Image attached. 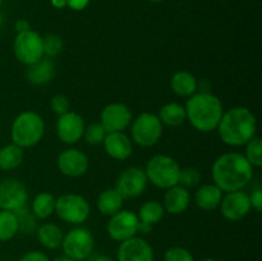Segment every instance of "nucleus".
I'll return each instance as SVG.
<instances>
[{
  "label": "nucleus",
  "mask_w": 262,
  "mask_h": 261,
  "mask_svg": "<svg viewBox=\"0 0 262 261\" xmlns=\"http://www.w3.org/2000/svg\"><path fill=\"white\" fill-rule=\"evenodd\" d=\"M214 183L223 192L243 189L253 177V166L241 153H225L214 161L211 168Z\"/></svg>",
  "instance_id": "f257e3e1"
},
{
  "label": "nucleus",
  "mask_w": 262,
  "mask_h": 261,
  "mask_svg": "<svg viewBox=\"0 0 262 261\" xmlns=\"http://www.w3.org/2000/svg\"><path fill=\"white\" fill-rule=\"evenodd\" d=\"M216 129L225 145L238 147L255 137L257 120L248 107L234 106L224 112Z\"/></svg>",
  "instance_id": "f03ea898"
},
{
  "label": "nucleus",
  "mask_w": 262,
  "mask_h": 261,
  "mask_svg": "<svg viewBox=\"0 0 262 261\" xmlns=\"http://www.w3.org/2000/svg\"><path fill=\"white\" fill-rule=\"evenodd\" d=\"M184 109L187 120L191 123L192 127L204 133L216 129L224 114L222 100L211 92L193 94L187 100Z\"/></svg>",
  "instance_id": "7ed1b4c3"
},
{
  "label": "nucleus",
  "mask_w": 262,
  "mask_h": 261,
  "mask_svg": "<svg viewBox=\"0 0 262 261\" xmlns=\"http://www.w3.org/2000/svg\"><path fill=\"white\" fill-rule=\"evenodd\" d=\"M45 133V123L42 117L32 110L20 113L13 120L10 137L14 145L19 147H32L37 145Z\"/></svg>",
  "instance_id": "20e7f679"
},
{
  "label": "nucleus",
  "mask_w": 262,
  "mask_h": 261,
  "mask_svg": "<svg viewBox=\"0 0 262 261\" xmlns=\"http://www.w3.org/2000/svg\"><path fill=\"white\" fill-rule=\"evenodd\" d=\"M151 184L161 189H168L178 184L181 166L168 155H155L147 161L143 169Z\"/></svg>",
  "instance_id": "39448f33"
},
{
  "label": "nucleus",
  "mask_w": 262,
  "mask_h": 261,
  "mask_svg": "<svg viewBox=\"0 0 262 261\" xmlns=\"http://www.w3.org/2000/svg\"><path fill=\"white\" fill-rule=\"evenodd\" d=\"M130 124V140L141 147H152L163 136V123L152 113H142Z\"/></svg>",
  "instance_id": "423d86ee"
},
{
  "label": "nucleus",
  "mask_w": 262,
  "mask_h": 261,
  "mask_svg": "<svg viewBox=\"0 0 262 261\" xmlns=\"http://www.w3.org/2000/svg\"><path fill=\"white\" fill-rule=\"evenodd\" d=\"M90 204L83 196L77 193L61 194L56 199L55 214L69 224H82L90 216Z\"/></svg>",
  "instance_id": "0eeeda50"
},
{
  "label": "nucleus",
  "mask_w": 262,
  "mask_h": 261,
  "mask_svg": "<svg viewBox=\"0 0 262 261\" xmlns=\"http://www.w3.org/2000/svg\"><path fill=\"white\" fill-rule=\"evenodd\" d=\"M94 246V235L89 229L74 228L64 235L60 247L63 248V252L67 257L74 261H82L91 255Z\"/></svg>",
  "instance_id": "6e6552de"
},
{
  "label": "nucleus",
  "mask_w": 262,
  "mask_h": 261,
  "mask_svg": "<svg viewBox=\"0 0 262 261\" xmlns=\"http://www.w3.org/2000/svg\"><path fill=\"white\" fill-rule=\"evenodd\" d=\"M13 53L26 66L35 63L43 56L42 36L33 30L17 33L13 41Z\"/></svg>",
  "instance_id": "1a4fd4ad"
},
{
  "label": "nucleus",
  "mask_w": 262,
  "mask_h": 261,
  "mask_svg": "<svg viewBox=\"0 0 262 261\" xmlns=\"http://www.w3.org/2000/svg\"><path fill=\"white\" fill-rule=\"evenodd\" d=\"M140 219L137 214L130 210H120L117 214L112 215L107 222V234L113 241L124 242L135 237L138 233Z\"/></svg>",
  "instance_id": "9d476101"
},
{
  "label": "nucleus",
  "mask_w": 262,
  "mask_h": 261,
  "mask_svg": "<svg viewBox=\"0 0 262 261\" xmlns=\"http://www.w3.org/2000/svg\"><path fill=\"white\" fill-rule=\"evenodd\" d=\"M147 183L145 170L138 166H130L118 176L114 188L122 194L124 200L136 199L145 192Z\"/></svg>",
  "instance_id": "9b49d317"
},
{
  "label": "nucleus",
  "mask_w": 262,
  "mask_h": 261,
  "mask_svg": "<svg viewBox=\"0 0 262 261\" xmlns=\"http://www.w3.org/2000/svg\"><path fill=\"white\" fill-rule=\"evenodd\" d=\"M28 193L25 184L18 179L0 182V209L17 212L27 206Z\"/></svg>",
  "instance_id": "f8f14e48"
},
{
  "label": "nucleus",
  "mask_w": 262,
  "mask_h": 261,
  "mask_svg": "<svg viewBox=\"0 0 262 261\" xmlns=\"http://www.w3.org/2000/svg\"><path fill=\"white\" fill-rule=\"evenodd\" d=\"M132 123V113L127 105L122 102H112L102 109L100 114V124L107 133L123 132Z\"/></svg>",
  "instance_id": "ddd939ff"
},
{
  "label": "nucleus",
  "mask_w": 262,
  "mask_h": 261,
  "mask_svg": "<svg viewBox=\"0 0 262 261\" xmlns=\"http://www.w3.org/2000/svg\"><path fill=\"white\" fill-rule=\"evenodd\" d=\"M84 120L78 113L67 112L56 120V136L66 145H74L83 136Z\"/></svg>",
  "instance_id": "4468645a"
},
{
  "label": "nucleus",
  "mask_w": 262,
  "mask_h": 261,
  "mask_svg": "<svg viewBox=\"0 0 262 261\" xmlns=\"http://www.w3.org/2000/svg\"><path fill=\"white\" fill-rule=\"evenodd\" d=\"M89 156L78 148H67L58 156V168L63 176L79 178L89 170Z\"/></svg>",
  "instance_id": "2eb2a0df"
},
{
  "label": "nucleus",
  "mask_w": 262,
  "mask_h": 261,
  "mask_svg": "<svg viewBox=\"0 0 262 261\" xmlns=\"http://www.w3.org/2000/svg\"><path fill=\"white\" fill-rule=\"evenodd\" d=\"M219 206L220 212L225 219L230 220V222H238V220H242L250 212V196L242 189L227 192V194L223 196Z\"/></svg>",
  "instance_id": "dca6fc26"
},
{
  "label": "nucleus",
  "mask_w": 262,
  "mask_h": 261,
  "mask_svg": "<svg viewBox=\"0 0 262 261\" xmlns=\"http://www.w3.org/2000/svg\"><path fill=\"white\" fill-rule=\"evenodd\" d=\"M117 261H154V250L147 241L135 235L120 242Z\"/></svg>",
  "instance_id": "f3484780"
},
{
  "label": "nucleus",
  "mask_w": 262,
  "mask_h": 261,
  "mask_svg": "<svg viewBox=\"0 0 262 261\" xmlns=\"http://www.w3.org/2000/svg\"><path fill=\"white\" fill-rule=\"evenodd\" d=\"M102 145L105 153L114 160H125L132 155V140L124 132L106 133Z\"/></svg>",
  "instance_id": "a211bd4d"
},
{
  "label": "nucleus",
  "mask_w": 262,
  "mask_h": 261,
  "mask_svg": "<svg viewBox=\"0 0 262 261\" xmlns=\"http://www.w3.org/2000/svg\"><path fill=\"white\" fill-rule=\"evenodd\" d=\"M191 202V193L188 188L176 184L166 189L164 196V210L171 215H179L186 211Z\"/></svg>",
  "instance_id": "6ab92c4d"
},
{
  "label": "nucleus",
  "mask_w": 262,
  "mask_h": 261,
  "mask_svg": "<svg viewBox=\"0 0 262 261\" xmlns=\"http://www.w3.org/2000/svg\"><path fill=\"white\" fill-rule=\"evenodd\" d=\"M54 74H55V67L53 60L48 56H42L37 61L27 66L26 69V77L28 82L36 86L49 83L54 78Z\"/></svg>",
  "instance_id": "aec40b11"
},
{
  "label": "nucleus",
  "mask_w": 262,
  "mask_h": 261,
  "mask_svg": "<svg viewBox=\"0 0 262 261\" xmlns=\"http://www.w3.org/2000/svg\"><path fill=\"white\" fill-rule=\"evenodd\" d=\"M223 196V191L215 183L201 184L194 193V202L199 209L211 211L219 207Z\"/></svg>",
  "instance_id": "412c9836"
},
{
  "label": "nucleus",
  "mask_w": 262,
  "mask_h": 261,
  "mask_svg": "<svg viewBox=\"0 0 262 261\" xmlns=\"http://www.w3.org/2000/svg\"><path fill=\"white\" fill-rule=\"evenodd\" d=\"M197 79L191 72L179 71L173 74L170 79V89L176 95L181 97H189L193 94H196Z\"/></svg>",
  "instance_id": "4be33fe9"
},
{
  "label": "nucleus",
  "mask_w": 262,
  "mask_h": 261,
  "mask_svg": "<svg viewBox=\"0 0 262 261\" xmlns=\"http://www.w3.org/2000/svg\"><path fill=\"white\" fill-rule=\"evenodd\" d=\"M123 202H124V199H123L122 194H120L117 189L107 188L104 189V191L99 194L96 201V206L102 215L112 216V215L117 214L118 211L122 210Z\"/></svg>",
  "instance_id": "5701e85b"
},
{
  "label": "nucleus",
  "mask_w": 262,
  "mask_h": 261,
  "mask_svg": "<svg viewBox=\"0 0 262 261\" xmlns=\"http://www.w3.org/2000/svg\"><path fill=\"white\" fill-rule=\"evenodd\" d=\"M158 117L163 125H168V127H178L187 120L186 109L183 105L178 102H168L163 105L159 110Z\"/></svg>",
  "instance_id": "b1692460"
},
{
  "label": "nucleus",
  "mask_w": 262,
  "mask_h": 261,
  "mask_svg": "<svg viewBox=\"0 0 262 261\" xmlns=\"http://www.w3.org/2000/svg\"><path fill=\"white\" fill-rule=\"evenodd\" d=\"M63 230L54 223H45L37 228V240L48 250H55L63 242Z\"/></svg>",
  "instance_id": "393cba45"
},
{
  "label": "nucleus",
  "mask_w": 262,
  "mask_h": 261,
  "mask_svg": "<svg viewBox=\"0 0 262 261\" xmlns=\"http://www.w3.org/2000/svg\"><path fill=\"white\" fill-rule=\"evenodd\" d=\"M23 148L14 143L5 145L0 148V169L5 171L14 170L23 161Z\"/></svg>",
  "instance_id": "a878e982"
},
{
  "label": "nucleus",
  "mask_w": 262,
  "mask_h": 261,
  "mask_svg": "<svg viewBox=\"0 0 262 261\" xmlns=\"http://www.w3.org/2000/svg\"><path fill=\"white\" fill-rule=\"evenodd\" d=\"M55 202L56 199L49 192H41L36 194L32 201V214L38 219H48L55 212Z\"/></svg>",
  "instance_id": "bb28decb"
},
{
  "label": "nucleus",
  "mask_w": 262,
  "mask_h": 261,
  "mask_svg": "<svg viewBox=\"0 0 262 261\" xmlns=\"http://www.w3.org/2000/svg\"><path fill=\"white\" fill-rule=\"evenodd\" d=\"M165 210L164 206L159 201L151 200V201H146L140 206V210L137 212V216L141 223H146L148 225H155L156 223L160 222L164 217Z\"/></svg>",
  "instance_id": "cd10ccee"
},
{
  "label": "nucleus",
  "mask_w": 262,
  "mask_h": 261,
  "mask_svg": "<svg viewBox=\"0 0 262 261\" xmlns=\"http://www.w3.org/2000/svg\"><path fill=\"white\" fill-rule=\"evenodd\" d=\"M19 230V223L15 212L0 210V242H7L14 238Z\"/></svg>",
  "instance_id": "c85d7f7f"
},
{
  "label": "nucleus",
  "mask_w": 262,
  "mask_h": 261,
  "mask_svg": "<svg viewBox=\"0 0 262 261\" xmlns=\"http://www.w3.org/2000/svg\"><path fill=\"white\" fill-rule=\"evenodd\" d=\"M246 159L253 168H260L262 165V141L258 136L246 143Z\"/></svg>",
  "instance_id": "c756f323"
},
{
  "label": "nucleus",
  "mask_w": 262,
  "mask_h": 261,
  "mask_svg": "<svg viewBox=\"0 0 262 261\" xmlns=\"http://www.w3.org/2000/svg\"><path fill=\"white\" fill-rule=\"evenodd\" d=\"M42 46H43V56L48 58H55L61 53L64 48L63 38L55 33H49V35L42 37Z\"/></svg>",
  "instance_id": "7c9ffc66"
},
{
  "label": "nucleus",
  "mask_w": 262,
  "mask_h": 261,
  "mask_svg": "<svg viewBox=\"0 0 262 261\" xmlns=\"http://www.w3.org/2000/svg\"><path fill=\"white\" fill-rule=\"evenodd\" d=\"M106 130L99 123H91L87 127H84L83 136L82 137L84 138L89 145H101L104 142V138L106 136Z\"/></svg>",
  "instance_id": "2f4dec72"
},
{
  "label": "nucleus",
  "mask_w": 262,
  "mask_h": 261,
  "mask_svg": "<svg viewBox=\"0 0 262 261\" xmlns=\"http://www.w3.org/2000/svg\"><path fill=\"white\" fill-rule=\"evenodd\" d=\"M201 182V173L194 166H187V168L181 169L179 173L178 184L186 187V188H192V187L199 186Z\"/></svg>",
  "instance_id": "473e14b6"
},
{
  "label": "nucleus",
  "mask_w": 262,
  "mask_h": 261,
  "mask_svg": "<svg viewBox=\"0 0 262 261\" xmlns=\"http://www.w3.org/2000/svg\"><path fill=\"white\" fill-rule=\"evenodd\" d=\"M164 261H194L193 255L187 248L174 246L166 250L164 255Z\"/></svg>",
  "instance_id": "72a5a7b5"
},
{
  "label": "nucleus",
  "mask_w": 262,
  "mask_h": 261,
  "mask_svg": "<svg viewBox=\"0 0 262 261\" xmlns=\"http://www.w3.org/2000/svg\"><path fill=\"white\" fill-rule=\"evenodd\" d=\"M50 105H51V110L58 115L66 114L67 112H69V106H71L68 97H67L66 95H61V94L54 95V96L51 97Z\"/></svg>",
  "instance_id": "f704fd0d"
},
{
  "label": "nucleus",
  "mask_w": 262,
  "mask_h": 261,
  "mask_svg": "<svg viewBox=\"0 0 262 261\" xmlns=\"http://www.w3.org/2000/svg\"><path fill=\"white\" fill-rule=\"evenodd\" d=\"M248 196H250L251 207H253L256 211L260 212L262 210V189L255 188L252 191V193L248 194Z\"/></svg>",
  "instance_id": "c9c22d12"
},
{
  "label": "nucleus",
  "mask_w": 262,
  "mask_h": 261,
  "mask_svg": "<svg viewBox=\"0 0 262 261\" xmlns=\"http://www.w3.org/2000/svg\"><path fill=\"white\" fill-rule=\"evenodd\" d=\"M19 261H50V258L41 251H30V252L25 253Z\"/></svg>",
  "instance_id": "e433bc0d"
},
{
  "label": "nucleus",
  "mask_w": 262,
  "mask_h": 261,
  "mask_svg": "<svg viewBox=\"0 0 262 261\" xmlns=\"http://www.w3.org/2000/svg\"><path fill=\"white\" fill-rule=\"evenodd\" d=\"M91 0H67V7L74 12H81L89 7Z\"/></svg>",
  "instance_id": "4c0bfd02"
},
{
  "label": "nucleus",
  "mask_w": 262,
  "mask_h": 261,
  "mask_svg": "<svg viewBox=\"0 0 262 261\" xmlns=\"http://www.w3.org/2000/svg\"><path fill=\"white\" fill-rule=\"evenodd\" d=\"M14 27H15V31H17V33L25 32V31L31 30L30 22H28L27 19H25V18H20V19H18L17 22H15Z\"/></svg>",
  "instance_id": "58836bf2"
},
{
  "label": "nucleus",
  "mask_w": 262,
  "mask_h": 261,
  "mask_svg": "<svg viewBox=\"0 0 262 261\" xmlns=\"http://www.w3.org/2000/svg\"><path fill=\"white\" fill-rule=\"evenodd\" d=\"M87 258H89V261H114L112 257H109V256L106 255H90Z\"/></svg>",
  "instance_id": "ea45409f"
},
{
  "label": "nucleus",
  "mask_w": 262,
  "mask_h": 261,
  "mask_svg": "<svg viewBox=\"0 0 262 261\" xmlns=\"http://www.w3.org/2000/svg\"><path fill=\"white\" fill-rule=\"evenodd\" d=\"M151 228H152V225H148V224H146V223L140 222V225H138V233H142V234H148V233L151 232Z\"/></svg>",
  "instance_id": "a19ab883"
},
{
  "label": "nucleus",
  "mask_w": 262,
  "mask_h": 261,
  "mask_svg": "<svg viewBox=\"0 0 262 261\" xmlns=\"http://www.w3.org/2000/svg\"><path fill=\"white\" fill-rule=\"evenodd\" d=\"M50 3L56 9H63L67 7V0H50Z\"/></svg>",
  "instance_id": "79ce46f5"
},
{
  "label": "nucleus",
  "mask_w": 262,
  "mask_h": 261,
  "mask_svg": "<svg viewBox=\"0 0 262 261\" xmlns=\"http://www.w3.org/2000/svg\"><path fill=\"white\" fill-rule=\"evenodd\" d=\"M54 261H74V260H72V258H69V257H67V256H64V257L55 258V260H54Z\"/></svg>",
  "instance_id": "37998d69"
},
{
  "label": "nucleus",
  "mask_w": 262,
  "mask_h": 261,
  "mask_svg": "<svg viewBox=\"0 0 262 261\" xmlns=\"http://www.w3.org/2000/svg\"><path fill=\"white\" fill-rule=\"evenodd\" d=\"M201 261H219V260H216V258L209 257V258H204V260H201Z\"/></svg>",
  "instance_id": "c03bdc74"
},
{
  "label": "nucleus",
  "mask_w": 262,
  "mask_h": 261,
  "mask_svg": "<svg viewBox=\"0 0 262 261\" xmlns=\"http://www.w3.org/2000/svg\"><path fill=\"white\" fill-rule=\"evenodd\" d=\"M148 2H151V3H161V2H163V0H148Z\"/></svg>",
  "instance_id": "a18cd8bd"
},
{
  "label": "nucleus",
  "mask_w": 262,
  "mask_h": 261,
  "mask_svg": "<svg viewBox=\"0 0 262 261\" xmlns=\"http://www.w3.org/2000/svg\"><path fill=\"white\" fill-rule=\"evenodd\" d=\"M2 3H3V0H0V5H2Z\"/></svg>",
  "instance_id": "49530a36"
}]
</instances>
